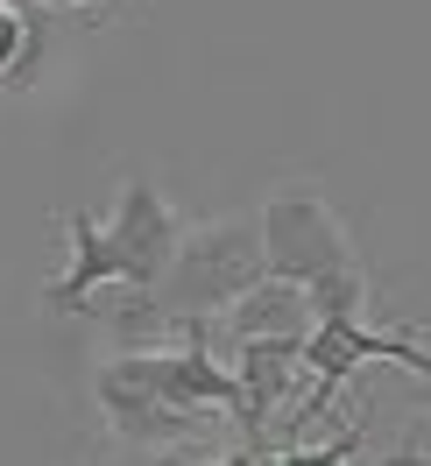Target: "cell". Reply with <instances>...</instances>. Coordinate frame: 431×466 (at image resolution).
<instances>
[{
  "label": "cell",
  "instance_id": "8992f818",
  "mask_svg": "<svg viewBox=\"0 0 431 466\" xmlns=\"http://www.w3.org/2000/svg\"><path fill=\"white\" fill-rule=\"evenodd\" d=\"M220 325L233 332V347L241 339H312V297L297 283H255Z\"/></svg>",
  "mask_w": 431,
  "mask_h": 466
},
{
  "label": "cell",
  "instance_id": "30bf717a",
  "mask_svg": "<svg viewBox=\"0 0 431 466\" xmlns=\"http://www.w3.org/2000/svg\"><path fill=\"white\" fill-rule=\"evenodd\" d=\"M36 7H64V15H78V7H99V0H36Z\"/></svg>",
  "mask_w": 431,
  "mask_h": 466
},
{
  "label": "cell",
  "instance_id": "277c9868",
  "mask_svg": "<svg viewBox=\"0 0 431 466\" xmlns=\"http://www.w3.org/2000/svg\"><path fill=\"white\" fill-rule=\"evenodd\" d=\"M107 240H114V255H120V290L149 297L163 276H170V262H177L184 219H177V205L163 198V184L120 177L114 212H107Z\"/></svg>",
  "mask_w": 431,
  "mask_h": 466
},
{
  "label": "cell",
  "instance_id": "6da1fadb",
  "mask_svg": "<svg viewBox=\"0 0 431 466\" xmlns=\"http://www.w3.org/2000/svg\"><path fill=\"white\" fill-rule=\"evenodd\" d=\"M262 268L269 283H297L318 319H361L375 276L361 240L346 233L325 177H276L262 191Z\"/></svg>",
  "mask_w": 431,
  "mask_h": 466
},
{
  "label": "cell",
  "instance_id": "5b68a950",
  "mask_svg": "<svg viewBox=\"0 0 431 466\" xmlns=\"http://www.w3.org/2000/svg\"><path fill=\"white\" fill-rule=\"evenodd\" d=\"M92 396H99V410H107V424H114L128 445H142V452L191 445V438L212 431V410L163 403V396H149V389H135V381H120L114 368H99V375H92Z\"/></svg>",
  "mask_w": 431,
  "mask_h": 466
},
{
  "label": "cell",
  "instance_id": "3957f363",
  "mask_svg": "<svg viewBox=\"0 0 431 466\" xmlns=\"http://www.w3.org/2000/svg\"><path fill=\"white\" fill-rule=\"evenodd\" d=\"M368 360H396V368H410V375L431 381V347L425 339H410V332H368L361 319H318L312 339H304V381H312V389H304V403L276 424V438H269L262 452L304 445V438H312V417H325V403L346 389V375L368 368Z\"/></svg>",
  "mask_w": 431,
  "mask_h": 466
},
{
  "label": "cell",
  "instance_id": "52a82bcc",
  "mask_svg": "<svg viewBox=\"0 0 431 466\" xmlns=\"http://www.w3.org/2000/svg\"><path fill=\"white\" fill-rule=\"evenodd\" d=\"M361 424L346 417L340 424V438H325V445H276V452H255V466H346L354 452H361Z\"/></svg>",
  "mask_w": 431,
  "mask_h": 466
},
{
  "label": "cell",
  "instance_id": "7a4b0ae2",
  "mask_svg": "<svg viewBox=\"0 0 431 466\" xmlns=\"http://www.w3.org/2000/svg\"><path fill=\"white\" fill-rule=\"evenodd\" d=\"M255 283H269V268H262V219H199L177 240L170 276L149 297L128 290L107 319L142 325V332H191V325H220Z\"/></svg>",
  "mask_w": 431,
  "mask_h": 466
},
{
  "label": "cell",
  "instance_id": "ba28073f",
  "mask_svg": "<svg viewBox=\"0 0 431 466\" xmlns=\"http://www.w3.org/2000/svg\"><path fill=\"white\" fill-rule=\"evenodd\" d=\"M29 50H36V22L22 15V7H7V0H0V78L29 57Z\"/></svg>",
  "mask_w": 431,
  "mask_h": 466
},
{
  "label": "cell",
  "instance_id": "9c48e42d",
  "mask_svg": "<svg viewBox=\"0 0 431 466\" xmlns=\"http://www.w3.org/2000/svg\"><path fill=\"white\" fill-rule=\"evenodd\" d=\"M382 466H431V452H417V445H403V452H389Z\"/></svg>",
  "mask_w": 431,
  "mask_h": 466
}]
</instances>
